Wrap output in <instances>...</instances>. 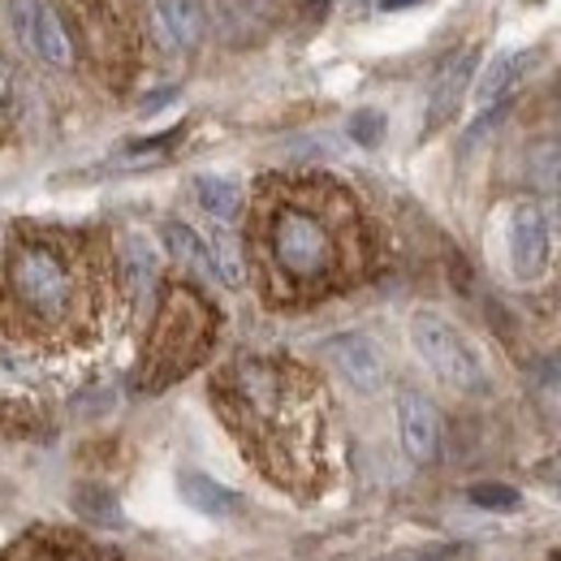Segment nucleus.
<instances>
[{
    "label": "nucleus",
    "instance_id": "nucleus-1",
    "mask_svg": "<svg viewBox=\"0 0 561 561\" xmlns=\"http://www.w3.org/2000/svg\"><path fill=\"white\" fill-rule=\"evenodd\" d=\"M104 307V260L91 233L18 225L0 247V324L26 342L87 333Z\"/></svg>",
    "mask_w": 561,
    "mask_h": 561
},
{
    "label": "nucleus",
    "instance_id": "nucleus-2",
    "mask_svg": "<svg viewBox=\"0 0 561 561\" xmlns=\"http://www.w3.org/2000/svg\"><path fill=\"white\" fill-rule=\"evenodd\" d=\"M264 251L273 273L294 289H311L337 277L346 255H342V233L333 225L329 199L289 195L273 204V211L264 216Z\"/></svg>",
    "mask_w": 561,
    "mask_h": 561
},
{
    "label": "nucleus",
    "instance_id": "nucleus-3",
    "mask_svg": "<svg viewBox=\"0 0 561 561\" xmlns=\"http://www.w3.org/2000/svg\"><path fill=\"white\" fill-rule=\"evenodd\" d=\"M211 342V316L208 307L186 294V289H173L160 320H156V333H151V351H147V380L151 385H164L173 376H182L199 354L208 351Z\"/></svg>",
    "mask_w": 561,
    "mask_h": 561
},
{
    "label": "nucleus",
    "instance_id": "nucleus-4",
    "mask_svg": "<svg viewBox=\"0 0 561 561\" xmlns=\"http://www.w3.org/2000/svg\"><path fill=\"white\" fill-rule=\"evenodd\" d=\"M411 342H415L423 363L432 367V376H440L445 385H454L462 393H480L489 385L480 354L471 351V342L449 320H440L432 311H415L411 316Z\"/></svg>",
    "mask_w": 561,
    "mask_h": 561
},
{
    "label": "nucleus",
    "instance_id": "nucleus-5",
    "mask_svg": "<svg viewBox=\"0 0 561 561\" xmlns=\"http://www.w3.org/2000/svg\"><path fill=\"white\" fill-rule=\"evenodd\" d=\"M70 26L82 44V53L95 57V66L126 53V13L117 0H66Z\"/></svg>",
    "mask_w": 561,
    "mask_h": 561
},
{
    "label": "nucleus",
    "instance_id": "nucleus-6",
    "mask_svg": "<svg viewBox=\"0 0 561 561\" xmlns=\"http://www.w3.org/2000/svg\"><path fill=\"white\" fill-rule=\"evenodd\" d=\"M549 242H553V229H549L545 208L518 204L510 211V268H514V277H540L549 264Z\"/></svg>",
    "mask_w": 561,
    "mask_h": 561
},
{
    "label": "nucleus",
    "instance_id": "nucleus-7",
    "mask_svg": "<svg viewBox=\"0 0 561 561\" xmlns=\"http://www.w3.org/2000/svg\"><path fill=\"white\" fill-rule=\"evenodd\" d=\"M324 351L358 393H380L385 389V358L376 351V342H367L363 333H342Z\"/></svg>",
    "mask_w": 561,
    "mask_h": 561
},
{
    "label": "nucleus",
    "instance_id": "nucleus-8",
    "mask_svg": "<svg viewBox=\"0 0 561 561\" xmlns=\"http://www.w3.org/2000/svg\"><path fill=\"white\" fill-rule=\"evenodd\" d=\"M398 432H402V449L415 462H432L436 458V449H440V415L415 389L398 393Z\"/></svg>",
    "mask_w": 561,
    "mask_h": 561
},
{
    "label": "nucleus",
    "instance_id": "nucleus-9",
    "mask_svg": "<svg viewBox=\"0 0 561 561\" xmlns=\"http://www.w3.org/2000/svg\"><path fill=\"white\" fill-rule=\"evenodd\" d=\"M536 57H540L536 48H523V53H501L489 70L480 73V82H476V100H480L484 108H492L501 95H510V91L523 82V73L536 66Z\"/></svg>",
    "mask_w": 561,
    "mask_h": 561
},
{
    "label": "nucleus",
    "instance_id": "nucleus-10",
    "mask_svg": "<svg viewBox=\"0 0 561 561\" xmlns=\"http://www.w3.org/2000/svg\"><path fill=\"white\" fill-rule=\"evenodd\" d=\"M178 492H182V501H186L191 510H199V514H208V518H229V514L242 505L238 492L216 484L204 471H182V476H178Z\"/></svg>",
    "mask_w": 561,
    "mask_h": 561
},
{
    "label": "nucleus",
    "instance_id": "nucleus-11",
    "mask_svg": "<svg viewBox=\"0 0 561 561\" xmlns=\"http://www.w3.org/2000/svg\"><path fill=\"white\" fill-rule=\"evenodd\" d=\"M471 73H476V53L467 48V53H458V57L445 66V73H440V82H436V91H432V104H427V126H440L445 117H454V108H458V100H462Z\"/></svg>",
    "mask_w": 561,
    "mask_h": 561
},
{
    "label": "nucleus",
    "instance_id": "nucleus-12",
    "mask_svg": "<svg viewBox=\"0 0 561 561\" xmlns=\"http://www.w3.org/2000/svg\"><path fill=\"white\" fill-rule=\"evenodd\" d=\"M31 48L48 61V66H70V31H66V18L53 9V4H35V26H31Z\"/></svg>",
    "mask_w": 561,
    "mask_h": 561
},
{
    "label": "nucleus",
    "instance_id": "nucleus-13",
    "mask_svg": "<svg viewBox=\"0 0 561 561\" xmlns=\"http://www.w3.org/2000/svg\"><path fill=\"white\" fill-rule=\"evenodd\" d=\"M156 9L173 48H195L204 39V0H156Z\"/></svg>",
    "mask_w": 561,
    "mask_h": 561
},
{
    "label": "nucleus",
    "instance_id": "nucleus-14",
    "mask_svg": "<svg viewBox=\"0 0 561 561\" xmlns=\"http://www.w3.org/2000/svg\"><path fill=\"white\" fill-rule=\"evenodd\" d=\"M164 247L182 260V264H191L195 273H204L208 280H220V268H216V255H211V247L191 229V225H182V220H169L164 225Z\"/></svg>",
    "mask_w": 561,
    "mask_h": 561
},
{
    "label": "nucleus",
    "instance_id": "nucleus-15",
    "mask_svg": "<svg viewBox=\"0 0 561 561\" xmlns=\"http://www.w3.org/2000/svg\"><path fill=\"white\" fill-rule=\"evenodd\" d=\"M122 280H126V289H130L135 302H142L151 294V285H156V251H151V242L139 238V233H130L122 242Z\"/></svg>",
    "mask_w": 561,
    "mask_h": 561
},
{
    "label": "nucleus",
    "instance_id": "nucleus-16",
    "mask_svg": "<svg viewBox=\"0 0 561 561\" xmlns=\"http://www.w3.org/2000/svg\"><path fill=\"white\" fill-rule=\"evenodd\" d=\"M195 199H199V208L208 211L211 220H220V225H229V220L242 211V191H238V182L216 178V173H199V178H195Z\"/></svg>",
    "mask_w": 561,
    "mask_h": 561
},
{
    "label": "nucleus",
    "instance_id": "nucleus-17",
    "mask_svg": "<svg viewBox=\"0 0 561 561\" xmlns=\"http://www.w3.org/2000/svg\"><path fill=\"white\" fill-rule=\"evenodd\" d=\"M70 536L66 531H57V536H44V540H26V545H18L13 553L4 561H104L95 549H78V545H66Z\"/></svg>",
    "mask_w": 561,
    "mask_h": 561
},
{
    "label": "nucleus",
    "instance_id": "nucleus-18",
    "mask_svg": "<svg viewBox=\"0 0 561 561\" xmlns=\"http://www.w3.org/2000/svg\"><path fill=\"white\" fill-rule=\"evenodd\" d=\"M73 505H78V514H82L87 523H95V527H122V523H126V518H122V505H117V496H113L108 489H95V484H87V489H78Z\"/></svg>",
    "mask_w": 561,
    "mask_h": 561
},
{
    "label": "nucleus",
    "instance_id": "nucleus-19",
    "mask_svg": "<svg viewBox=\"0 0 561 561\" xmlns=\"http://www.w3.org/2000/svg\"><path fill=\"white\" fill-rule=\"evenodd\" d=\"M527 173H531V186L536 191H561V139L553 142H540L536 151H531V164H527Z\"/></svg>",
    "mask_w": 561,
    "mask_h": 561
},
{
    "label": "nucleus",
    "instance_id": "nucleus-20",
    "mask_svg": "<svg viewBox=\"0 0 561 561\" xmlns=\"http://www.w3.org/2000/svg\"><path fill=\"white\" fill-rule=\"evenodd\" d=\"M471 501H476L480 510H496V514H510V510L523 505V496L514 489H505V484H476V489H471Z\"/></svg>",
    "mask_w": 561,
    "mask_h": 561
},
{
    "label": "nucleus",
    "instance_id": "nucleus-21",
    "mask_svg": "<svg viewBox=\"0 0 561 561\" xmlns=\"http://www.w3.org/2000/svg\"><path fill=\"white\" fill-rule=\"evenodd\" d=\"M351 139L358 142V147H376V142L385 139V113H376V108L354 113V117H351Z\"/></svg>",
    "mask_w": 561,
    "mask_h": 561
},
{
    "label": "nucleus",
    "instance_id": "nucleus-22",
    "mask_svg": "<svg viewBox=\"0 0 561 561\" xmlns=\"http://www.w3.org/2000/svg\"><path fill=\"white\" fill-rule=\"evenodd\" d=\"M9 18H13V31H18V39H26L31 44V26H35V0H9Z\"/></svg>",
    "mask_w": 561,
    "mask_h": 561
},
{
    "label": "nucleus",
    "instance_id": "nucleus-23",
    "mask_svg": "<svg viewBox=\"0 0 561 561\" xmlns=\"http://www.w3.org/2000/svg\"><path fill=\"white\" fill-rule=\"evenodd\" d=\"M458 558V549H415V553H402V558L393 561H454Z\"/></svg>",
    "mask_w": 561,
    "mask_h": 561
},
{
    "label": "nucleus",
    "instance_id": "nucleus-24",
    "mask_svg": "<svg viewBox=\"0 0 561 561\" xmlns=\"http://www.w3.org/2000/svg\"><path fill=\"white\" fill-rule=\"evenodd\" d=\"M545 376H549L553 385H561V354H553V358L545 363Z\"/></svg>",
    "mask_w": 561,
    "mask_h": 561
},
{
    "label": "nucleus",
    "instance_id": "nucleus-25",
    "mask_svg": "<svg viewBox=\"0 0 561 561\" xmlns=\"http://www.w3.org/2000/svg\"><path fill=\"white\" fill-rule=\"evenodd\" d=\"M385 9H407V4H420V0H380Z\"/></svg>",
    "mask_w": 561,
    "mask_h": 561
}]
</instances>
